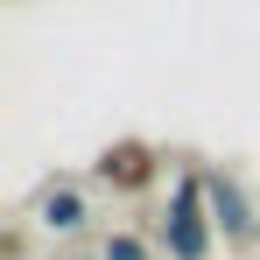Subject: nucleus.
I'll return each mask as SVG.
<instances>
[{"mask_svg":"<svg viewBox=\"0 0 260 260\" xmlns=\"http://www.w3.org/2000/svg\"><path fill=\"white\" fill-rule=\"evenodd\" d=\"M91 176L113 183V190H148V183H155V148H148V141H113V148L91 162Z\"/></svg>","mask_w":260,"mask_h":260,"instance_id":"obj_3","label":"nucleus"},{"mask_svg":"<svg viewBox=\"0 0 260 260\" xmlns=\"http://www.w3.org/2000/svg\"><path fill=\"white\" fill-rule=\"evenodd\" d=\"M85 218H91V204H85V190H78V183H49L43 204H36V225H43V232H56V239L85 232Z\"/></svg>","mask_w":260,"mask_h":260,"instance_id":"obj_4","label":"nucleus"},{"mask_svg":"<svg viewBox=\"0 0 260 260\" xmlns=\"http://www.w3.org/2000/svg\"><path fill=\"white\" fill-rule=\"evenodd\" d=\"M204 197H211L218 239H232V246L260 239V211H253V197H246V183H239V176H225V169H204Z\"/></svg>","mask_w":260,"mask_h":260,"instance_id":"obj_2","label":"nucleus"},{"mask_svg":"<svg viewBox=\"0 0 260 260\" xmlns=\"http://www.w3.org/2000/svg\"><path fill=\"white\" fill-rule=\"evenodd\" d=\"M211 239H218V218H211V197H204V169H183L169 183V211H162V253L211 260Z\"/></svg>","mask_w":260,"mask_h":260,"instance_id":"obj_1","label":"nucleus"},{"mask_svg":"<svg viewBox=\"0 0 260 260\" xmlns=\"http://www.w3.org/2000/svg\"><path fill=\"white\" fill-rule=\"evenodd\" d=\"M99 260H155V253H148L141 232H106V239H99Z\"/></svg>","mask_w":260,"mask_h":260,"instance_id":"obj_5","label":"nucleus"}]
</instances>
